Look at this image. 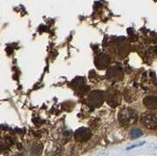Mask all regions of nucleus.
<instances>
[{
	"mask_svg": "<svg viewBox=\"0 0 157 156\" xmlns=\"http://www.w3.org/2000/svg\"><path fill=\"white\" fill-rule=\"evenodd\" d=\"M119 123L122 126H129L138 120V114L132 108H124L119 113Z\"/></svg>",
	"mask_w": 157,
	"mask_h": 156,
	"instance_id": "1",
	"label": "nucleus"
},
{
	"mask_svg": "<svg viewBox=\"0 0 157 156\" xmlns=\"http://www.w3.org/2000/svg\"><path fill=\"white\" fill-rule=\"evenodd\" d=\"M141 123L143 124V125L146 126L147 129L156 130L157 129V112L151 111V112L144 113L141 117Z\"/></svg>",
	"mask_w": 157,
	"mask_h": 156,
	"instance_id": "2",
	"label": "nucleus"
},
{
	"mask_svg": "<svg viewBox=\"0 0 157 156\" xmlns=\"http://www.w3.org/2000/svg\"><path fill=\"white\" fill-rule=\"evenodd\" d=\"M105 100V93L103 91H94L88 94L87 103L90 107H99Z\"/></svg>",
	"mask_w": 157,
	"mask_h": 156,
	"instance_id": "3",
	"label": "nucleus"
},
{
	"mask_svg": "<svg viewBox=\"0 0 157 156\" xmlns=\"http://www.w3.org/2000/svg\"><path fill=\"white\" fill-rule=\"evenodd\" d=\"M105 99L111 107H117L121 102V93L117 89H110L105 93Z\"/></svg>",
	"mask_w": 157,
	"mask_h": 156,
	"instance_id": "4",
	"label": "nucleus"
},
{
	"mask_svg": "<svg viewBox=\"0 0 157 156\" xmlns=\"http://www.w3.org/2000/svg\"><path fill=\"white\" fill-rule=\"evenodd\" d=\"M92 136V132L89 128L81 127L74 133V138L79 142H87Z\"/></svg>",
	"mask_w": 157,
	"mask_h": 156,
	"instance_id": "5",
	"label": "nucleus"
},
{
	"mask_svg": "<svg viewBox=\"0 0 157 156\" xmlns=\"http://www.w3.org/2000/svg\"><path fill=\"white\" fill-rule=\"evenodd\" d=\"M107 77L112 81H120L124 78V73L119 67H111L107 70Z\"/></svg>",
	"mask_w": 157,
	"mask_h": 156,
	"instance_id": "6",
	"label": "nucleus"
},
{
	"mask_svg": "<svg viewBox=\"0 0 157 156\" xmlns=\"http://www.w3.org/2000/svg\"><path fill=\"white\" fill-rule=\"evenodd\" d=\"M110 62H111L110 57H109L107 54L101 53L97 56L94 63H95V66H97L99 70H104L109 65H110Z\"/></svg>",
	"mask_w": 157,
	"mask_h": 156,
	"instance_id": "7",
	"label": "nucleus"
},
{
	"mask_svg": "<svg viewBox=\"0 0 157 156\" xmlns=\"http://www.w3.org/2000/svg\"><path fill=\"white\" fill-rule=\"evenodd\" d=\"M143 103L149 110L151 111L157 110V97H153V96L146 97L144 100H143Z\"/></svg>",
	"mask_w": 157,
	"mask_h": 156,
	"instance_id": "8",
	"label": "nucleus"
},
{
	"mask_svg": "<svg viewBox=\"0 0 157 156\" xmlns=\"http://www.w3.org/2000/svg\"><path fill=\"white\" fill-rule=\"evenodd\" d=\"M42 150H43V146L40 143H37L35 145H33V146L31 147V154L33 156H39L42 153Z\"/></svg>",
	"mask_w": 157,
	"mask_h": 156,
	"instance_id": "9",
	"label": "nucleus"
},
{
	"mask_svg": "<svg viewBox=\"0 0 157 156\" xmlns=\"http://www.w3.org/2000/svg\"><path fill=\"white\" fill-rule=\"evenodd\" d=\"M142 130L138 129V128H133V129L130 131V136L132 139H136V138H139L140 136H142Z\"/></svg>",
	"mask_w": 157,
	"mask_h": 156,
	"instance_id": "10",
	"label": "nucleus"
}]
</instances>
